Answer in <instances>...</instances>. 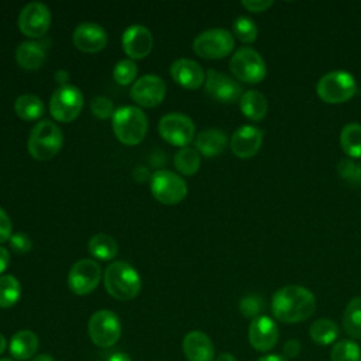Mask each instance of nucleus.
Wrapping results in <instances>:
<instances>
[{
	"instance_id": "nucleus-1",
	"label": "nucleus",
	"mask_w": 361,
	"mask_h": 361,
	"mask_svg": "<svg viewBox=\"0 0 361 361\" xmlns=\"http://www.w3.org/2000/svg\"><path fill=\"white\" fill-rule=\"evenodd\" d=\"M272 314L282 323H299L309 319L316 309L313 293L299 285L278 289L271 302Z\"/></svg>"
},
{
	"instance_id": "nucleus-2",
	"label": "nucleus",
	"mask_w": 361,
	"mask_h": 361,
	"mask_svg": "<svg viewBox=\"0 0 361 361\" xmlns=\"http://www.w3.org/2000/svg\"><path fill=\"white\" fill-rule=\"evenodd\" d=\"M106 290L118 300H131L141 290V278L134 267L123 261L111 262L103 275Z\"/></svg>"
},
{
	"instance_id": "nucleus-3",
	"label": "nucleus",
	"mask_w": 361,
	"mask_h": 361,
	"mask_svg": "<svg viewBox=\"0 0 361 361\" xmlns=\"http://www.w3.org/2000/svg\"><path fill=\"white\" fill-rule=\"evenodd\" d=\"M113 131L117 140L126 145L140 144L148 130L144 111L135 106H123L113 114Z\"/></svg>"
},
{
	"instance_id": "nucleus-4",
	"label": "nucleus",
	"mask_w": 361,
	"mask_h": 361,
	"mask_svg": "<svg viewBox=\"0 0 361 361\" xmlns=\"http://www.w3.org/2000/svg\"><path fill=\"white\" fill-rule=\"evenodd\" d=\"M63 135L61 128L51 120H41L32 127L27 148L34 159L47 161L61 149Z\"/></svg>"
},
{
	"instance_id": "nucleus-5",
	"label": "nucleus",
	"mask_w": 361,
	"mask_h": 361,
	"mask_svg": "<svg viewBox=\"0 0 361 361\" xmlns=\"http://www.w3.org/2000/svg\"><path fill=\"white\" fill-rule=\"evenodd\" d=\"M316 92L323 102L337 104L353 99L358 92V85L351 73L345 71H333L319 79Z\"/></svg>"
},
{
	"instance_id": "nucleus-6",
	"label": "nucleus",
	"mask_w": 361,
	"mask_h": 361,
	"mask_svg": "<svg viewBox=\"0 0 361 361\" xmlns=\"http://www.w3.org/2000/svg\"><path fill=\"white\" fill-rule=\"evenodd\" d=\"M149 189L152 196L164 204H176L188 195L186 182L175 172L159 169L152 173L149 179Z\"/></svg>"
},
{
	"instance_id": "nucleus-7",
	"label": "nucleus",
	"mask_w": 361,
	"mask_h": 361,
	"mask_svg": "<svg viewBox=\"0 0 361 361\" xmlns=\"http://www.w3.org/2000/svg\"><path fill=\"white\" fill-rule=\"evenodd\" d=\"M234 48V37L224 28H210L193 39V51L204 59H221Z\"/></svg>"
},
{
	"instance_id": "nucleus-8",
	"label": "nucleus",
	"mask_w": 361,
	"mask_h": 361,
	"mask_svg": "<svg viewBox=\"0 0 361 361\" xmlns=\"http://www.w3.org/2000/svg\"><path fill=\"white\" fill-rule=\"evenodd\" d=\"M83 107V94L73 85H62L54 90L49 99L52 117L61 123L75 120Z\"/></svg>"
},
{
	"instance_id": "nucleus-9",
	"label": "nucleus",
	"mask_w": 361,
	"mask_h": 361,
	"mask_svg": "<svg viewBox=\"0 0 361 361\" xmlns=\"http://www.w3.org/2000/svg\"><path fill=\"white\" fill-rule=\"evenodd\" d=\"M90 340L99 347L114 345L121 336V323L118 316L111 310L94 312L87 323Z\"/></svg>"
},
{
	"instance_id": "nucleus-10",
	"label": "nucleus",
	"mask_w": 361,
	"mask_h": 361,
	"mask_svg": "<svg viewBox=\"0 0 361 361\" xmlns=\"http://www.w3.org/2000/svg\"><path fill=\"white\" fill-rule=\"evenodd\" d=\"M233 75L245 83H259L267 75V66L261 55L248 47H243L234 52L230 61Z\"/></svg>"
},
{
	"instance_id": "nucleus-11",
	"label": "nucleus",
	"mask_w": 361,
	"mask_h": 361,
	"mask_svg": "<svg viewBox=\"0 0 361 361\" xmlns=\"http://www.w3.org/2000/svg\"><path fill=\"white\" fill-rule=\"evenodd\" d=\"M159 135L169 144L186 147L195 135V124L190 117L182 113H168L158 123Z\"/></svg>"
},
{
	"instance_id": "nucleus-12",
	"label": "nucleus",
	"mask_w": 361,
	"mask_h": 361,
	"mask_svg": "<svg viewBox=\"0 0 361 361\" xmlns=\"http://www.w3.org/2000/svg\"><path fill=\"white\" fill-rule=\"evenodd\" d=\"M102 278L100 265L94 259H79L76 261L68 275L69 289L76 295H89L96 289Z\"/></svg>"
},
{
	"instance_id": "nucleus-13",
	"label": "nucleus",
	"mask_w": 361,
	"mask_h": 361,
	"mask_svg": "<svg viewBox=\"0 0 361 361\" xmlns=\"http://www.w3.org/2000/svg\"><path fill=\"white\" fill-rule=\"evenodd\" d=\"M51 25V11L44 3L31 1L23 7L18 16L20 31L31 38H39L47 34Z\"/></svg>"
},
{
	"instance_id": "nucleus-14",
	"label": "nucleus",
	"mask_w": 361,
	"mask_h": 361,
	"mask_svg": "<svg viewBox=\"0 0 361 361\" xmlns=\"http://www.w3.org/2000/svg\"><path fill=\"white\" fill-rule=\"evenodd\" d=\"M165 89V82L158 75L148 73L134 82L130 96L141 107H155L164 100Z\"/></svg>"
},
{
	"instance_id": "nucleus-15",
	"label": "nucleus",
	"mask_w": 361,
	"mask_h": 361,
	"mask_svg": "<svg viewBox=\"0 0 361 361\" xmlns=\"http://www.w3.org/2000/svg\"><path fill=\"white\" fill-rule=\"evenodd\" d=\"M204 89L209 96L223 103H234L241 99L243 89L233 78L217 71H207Z\"/></svg>"
},
{
	"instance_id": "nucleus-16",
	"label": "nucleus",
	"mask_w": 361,
	"mask_h": 361,
	"mask_svg": "<svg viewBox=\"0 0 361 361\" xmlns=\"http://www.w3.org/2000/svg\"><path fill=\"white\" fill-rule=\"evenodd\" d=\"M278 327L268 316H258L250 323L248 341L257 351H269L278 343Z\"/></svg>"
},
{
	"instance_id": "nucleus-17",
	"label": "nucleus",
	"mask_w": 361,
	"mask_h": 361,
	"mask_svg": "<svg viewBox=\"0 0 361 361\" xmlns=\"http://www.w3.org/2000/svg\"><path fill=\"white\" fill-rule=\"evenodd\" d=\"M121 44L130 59H142L151 52L154 39L151 31L147 27L134 24L126 28L123 32Z\"/></svg>"
},
{
	"instance_id": "nucleus-18",
	"label": "nucleus",
	"mask_w": 361,
	"mask_h": 361,
	"mask_svg": "<svg viewBox=\"0 0 361 361\" xmlns=\"http://www.w3.org/2000/svg\"><path fill=\"white\" fill-rule=\"evenodd\" d=\"M72 41L78 49L93 54L102 51L107 45V32L102 25L86 21L75 28Z\"/></svg>"
},
{
	"instance_id": "nucleus-19",
	"label": "nucleus",
	"mask_w": 361,
	"mask_h": 361,
	"mask_svg": "<svg viewBox=\"0 0 361 361\" xmlns=\"http://www.w3.org/2000/svg\"><path fill=\"white\" fill-rule=\"evenodd\" d=\"M262 144V131L254 126H243L231 135V151L238 158L254 157Z\"/></svg>"
},
{
	"instance_id": "nucleus-20",
	"label": "nucleus",
	"mask_w": 361,
	"mask_h": 361,
	"mask_svg": "<svg viewBox=\"0 0 361 361\" xmlns=\"http://www.w3.org/2000/svg\"><path fill=\"white\" fill-rule=\"evenodd\" d=\"M171 76L182 87L195 90L199 89L206 80L202 66L188 58H179L171 65Z\"/></svg>"
},
{
	"instance_id": "nucleus-21",
	"label": "nucleus",
	"mask_w": 361,
	"mask_h": 361,
	"mask_svg": "<svg viewBox=\"0 0 361 361\" xmlns=\"http://www.w3.org/2000/svg\"><path fill=\"white\" fill-rule=\"evenodd\" d=\"M183 354L188 361H213L214 347L207 334L199 330L189 331L182 343Z\"/></svg>"
},
{
	"instance_id": "nucleus-22",
	"label": "nucleus",
	"mask_w": 361,
	"mask_h": 361,
	"mask_svg": "<svg viewBox=\"0 0 361 361\" xmlns=\"http://www.w3.org/2000/svg\"><path fill=\"white\" fill-rule=\"evenodd\" d=\"M45 49L39 42L24 41L16 49L17 63L27 71H37L45 62Z\"/></svg>"
},
{
	"instance_id": "nucleus-23",
	"label": "nucleus",
	"mask_w": 361,
	"mask_h": 361,
	"mask_svg": "<svg viewBox=\"0 0 361 361\" xmlns=\"http://www.w3.org/2000/svg\"><path fill=\"white\" fill-rule=\"evenodd\" d=\"M38 337L31 330H20L10 340V354L18 361L32 358L38 350Z\"/></svg>"
},
{
	"instance_id": "nucleus-24",
	"label": "nucleus",
	"mask_w": 361,
	"mask_h": 361,
	"mask_svg": "<svg viewBox=\"0 0 361 361\" xmlns=\"http://www.w3.org/2000/svg\"><path fill=\"white\" fill-rule=\"evenodd\" d=\"M227 145V137L221 130L207 128L199 133L195 147L196 151L203 154L204 157H216L224 151Z\"/></svg>"
},
{
	"instance_id": "nucleus-25",
	"label": "nucleus",
	"mask_w": 361,
	"mask_h": 361,
	"mask_svg": "<svg viewBox=\"0 0 361 361\" xmlns=\"http://www.w3.org/2000/svg\"><path fill=\"white\" fill-rule=\"evenodd\" d=\"M240 109L247 118L252 121H259L265 117L268 111V103L264 94L258 90H247L240 99Z\"/></svg>"
},
{
	"instance_id": "nucleus-26",
	"label": "nucleus",
	"mask_w": 361,
	"mask_h": 361,
	"mask_svg": "<svg viewBox=\"0 0 361 361\" xmlns=\"http://www.w3.org/2000/svg\"><path fill=\"white\" fill-rule=\"evenodd\" d=\"M14 111L16 114L27 121H32L39 118L44 111V103L42 100L35 94H21L14 102Z\"/></svg>"
},
{
	"instance_id": "nucleus-27",
	"label": "nucleus",
	"mask_w": 361,
	"mask_h": 361,
	"mask_svg": "<svg viewBox=\"0 0 361 361\" xmlns=\"http://www.w3.org/2000/svg\"><path fill=\"white\" fill-rule=\"evenodd\" d=\"M89 252L92 254V257L100 259V261H109L113 259L118 251L117 243L116 240L104 233H99L94 234L87 244Z\"/></svg>"
},
{
	"instance_id": "nucleus-28",
	"label": "nucleus",
	"mask_w": 361,
	"mask_h": 361,
	"mask_svg": "<svg viewBox=\"0 0 361 361\" xmlns=\"http://www.w3.org/2000/svg\"><path fill=\"white\" fill-rule=\"evenodd\" d=\"M340 145L347 157L361 158V124H345L340 134Z\"/></svg>"
},
{
	"instance_id": "nucleus-29",
	"label": "nucleus",
	"mask_w": 361,
	"mask_h": 361,
	"mask_svg": "<svg viewBox=\"0 0 361 361\" xmlns=\"http://www.w3.org/2000/svg\"><path fill=\"white\" fill-rule=\"evenodd\" d=\"M338 326L331 319H317L312 323L309 329L310 338L319 345H327L337 340L338 337Z\"/></svg>"
},
{
	"instance_id": "nucleus-30",
	"label": "nucleus",
	"mask_w": 361,
	"mask_h": 361,
	"mask_svg": "<svg viewBox=\"0 0 361 361\" xmlns=\"http://www.w3.org/2000/svg\"><path fill=\"white\" fill-rule=\"evenodd\" d=\"M343 326L348 336L361 338V298H353L343 313Z\"/></svg>"
},
{
	"instance_id": "nucleus-31",
	"label": "nucleus",
	"mask_w": 361,
	"mask_h": 361,
	"mask_svg": "<svg viewBox=\"0 0 361 361\" xmlns=\"http://www.w3.org/2000/svg\"><path fill=\"white\" fill-rule=\"evenodd\" d=\"M173 164L175 168L182 173V175H195L200 166V157L199 152L195 148L190 147H183L180 148L175 157H173Z\"/></svg>"
},
{
	"instance_id": "nucleus-32",
	"label": "nucleus",
	"mask_w": 361,
	"mask_h": 361,
	"mask_svg": "<svg viewBox=\"0 0 361 361\" xmlns=\"http://www.w3.org/2000/svg\"><path fill=\"white\" fill-rule=\"evenodd\" d=\"M21 295V286L13 275L0 276V307L7 309L14 306Z\"/></svg>"
},
{
	"instance_id": "nucleus-33",
	"label": "nucleus",
	"mask_w": 361,
	"mask_h": 361,
	"mask_svg": "<svg viewBox=\"0 0 361 361\" xmlns=\"http://www.w3.org/2000/svg\"><path fill=\"white\" fill-rule=\"evenodd\" d=\"M331 361H361V348L353 340H340L331 348Z\"/></svg>"
},
{
	"instance_id": "nucleus-34",
	"label": "nucleus",
	"mask_w": 361,
	"mask_h": 361,
	"mask_svg": "<svg viewBox=\"0 0 361 361\" xmlns=\"http://www.w3.org/2000/svg\"><path fill=\"white\" fill-rule=\"evenodd\" d=\"M233 34L244 44H251L257 39L258 27L257 24L245 16L237 17L233 23Z\"/></svg>"
},
{
	"instance_id": "nucleus-35",
	"label": "nucleus",
	"mask_w": 361,
	"mask_h": 361,
	"mask_svg": "<svg viewBox=\"0 0 361 361\" xmlns=\"http://www.w3.org/2000/svg\"><path fill=\"white\" fill-rule=\"evenodd\" d=\"M338 175L350 185H361V164L353 161L351 158H344L337 164Z\"/></svg>"
},
{
	"instance_id": "nucleus-36",
	"label": "nucleus",
	"mask_w": 361,
	"mask_h": 361,
	"mask_svg": "<svg viewBox=\"0 0 361 361\" xmlns=\"http://www.w3.org/2000/svg\"><path fill=\"white\" fill-rule=\"evenodd\" d=\"M113 78L118 85H130L137 78V65L133 59H121L113 69Z\"/></svg>"
},
{
	"instance_id": "nucleus-37",
	"label": "nucleus",
	"mask_w": 361,
	"mask_h": 361,
	"mask_svg": "<svg viewBox=\"0 0 361 361\" xmlns=\"http://www.w3.org/2000/svg\"><path fill=\"white\" fill-rule=\"evenodd\" d=\"M262 309V299L258 295H247L240 300V312L250 319H255L259 316Z\"/></svg>"
},
{
	"instance_id": "nucleus-38",
	"label": "nucleus",
	"mask_w": 361,
	"mask_h": 361,
	"mask_svg": "<svg viewBox=\"0 0 361 361\" xmlns=\"http://www.w3.org/2000/svg\"><path fill=\"white\" fill-rule=\"evenodd\" d=\"M92 113L99 118H109L114 114V104L110 99L104 96H96L90 103Z\"/></svg>"
},
{
	"instance_id": "nucleus-39",
	"label": "nucleus",
	"mask_w": 361,
	"mask_h": 361,
	"mask_svg": "<svg viewBox=\"0 0 361 361\" xmlns=\"http://www.w3.org/2000/svg\"><path fill=\"white\" fill-rule=\"evenodd\" d=\"M8 244L13 248V251H16L17 254L28 252L31 250V245H32L31 238L25 233H14V234H11V237L8 240Z\"/></svg>"
},
{
	"instance_id": "nucleus-40",
	"label": "nucleus",
	"mask_w": 361,
	"mask_h": 361,
	"mask_svg": "<svg viewBox=\"0 0 361 361\" xmlns=\"http://www.w3.org/2000/svg\"><path fill=\"white\" fill-rule=\"evenodd\" d=\"M11 237V220L8 214L0 207V243L10 240Z\"/></svg>"
},
{
	"instance_id": "nucleus-41",
	"label": "nucleus",
	"mask_w": 361,
	"mask_h": 361,
	"mask_svg": "<svg viewBox=\"0 0 361 361\" xmlns=\"http://www.w3.org/2000/svg\"><path fill=\"white\" fill-rule=\"evenodd\" d=\"M241 4L248 11L261 13V11H265L267 8H269L274 3L271 0H244V1H241Z\"/></svg>"
},
{
	"instance_id": "nucleus-42",
	"label": "nucleus",
	"mask_w": 361,
	"mask_h": 361,
	"mask_svg": "<svg viewBox=\"0 0 361 361\" xmlns=\"http://www.w3.org/2000/svg\"><path fill=\"white\" fill-rule=\"evenodd\" d=\"M300 343L298 340H288L283 345V357L285 358H295L300 354Z\"/></svg>"
},
{
	"instance_id": "nucleus-43",
	"label": "nucleus",
	"mask_w": 361,
	"mask_h": 361,
	"mask_svg": "<svg viewBox=\"0 0 361 361\" xmlns=\"http://www.w3.org/2000/svg\"><path fill=\"white\" fill-rule=\"evenodd\" d=\"M8 262H10V252L4 247H0V274H3L7 269Z\"/></svg>"
},
{
	"instance_id": "nucleus-44",
	"label": "nucleus",
	"mask_w": 361,
	"mask_h": 361,
	"mask_svg": "<svg viewBox=\"0 0 361 361\" xmlns=\"http://www.w3.org/2000/svg\"><path fill=\"white\" fill-rule=\"evenodd\" d=\"M134 178H135V180H138V182L145 180V179L148 178V171H147V168H144V166H137V168L134 169Z\"/></svg>"
},
{
	"instance_id": "nucleus-45",
	"label": "nucleus",
	"mask_w": 361,
	"mask_h": 361,
	"mask_svg": "<svg viewBox=\"0 0 361 361\" xmlns=\"http://www.w3.org/2000/svg\"><path fill=\"white\" fill-rule=\"evenodd\" d=\"M257 361H289V360L279 354H267V355L259 357Z\"/></svg>"
},
{
	"instance_id": "nucleus-46",
	"label": "nucleus",
	"mask_w": 361,
	"mask_h": 361,
	"mask_svg": "<svg viewBox=\"0 0 361 361\" xmlns=\"http://www.w3.org/2000/svg\"><path fill=\"white\" fill-rule=\"evenodd\" d=\"M68 79H69V73H68L65 69H59V71L55 72V80H56L58 83H61V86L65 85V82H66Z\"/></svg>"
},
{
	"instance_id": "nucleus-47",
	"label": "nucleus",
	"mask_w": 361,
	"mask_h": 361,
	"mask_svg": "<svg viewBox=\"0 0 361 361\" xmlns=\"http://www.w3.org/2000/svg\"><path fill=\"white\" fill-rule=\"evenodd\" d=\"M107 361H131V358L124 353H114L107 358Z\"/></svg>"
},
{
	"instance_id": "nucleus-48",
	"label": "nucleus",
	"mask_w": 361,
	"mask_h": 361,
	"mask_svg": "<svg viewBox=\"0 0 361 361\" xmlns=\"http://www.w3.org/2000/svg\"><path fill=\"white\" fill-rule=\"evenodd\" d=\"M214 361H237L231 353H221Z\"/></svg>"
},
{
	"instance_id": "nucleus-49",
	"label": "nucleus",
	"mask_w": 361,
	"mask_h": 361,
	"mask_svg": "<svg viewBox=\"0 0 361 361\" xmlns=\"http://www.w3.org/2000/svg\"><path fill=\"white\" fill-rule=\"evenodd\" d=\"M31 361H55V360H54V357L49 355V354H38V355H35Z\"/></svg>"
},
{
	"instance_id": "nucleus-50",
	"label": "nucleus",
	"mask_w": 361,
	"mask_h": 361,
	"mask_svg": "<svg viewBox=\"0 0 361 361\" xmlns=\"http://www.w3.org/2000/svg\"><path fill=\"white\" fill-rule=\"evenodd\" d=\"M6 347H7V341H6V338H4V336L0 333V355L4 353V350H6Z\"/></svg>"
},
{
	"instance_id": "nucleus-51",
	"label": "nucleus",
	"mask_w": 361,
	"mask_h": 361,
	"mask_svg": "<svg viewBox=\"0 0 361 361\" xmlns=\"http://www.w3.org/2000/svg\"><path fill=\"white\" fill-rule=\"evenodd\" d=\"M0 361H13V360H10V358H0Z\"/></svg>"
}]
</instances>
